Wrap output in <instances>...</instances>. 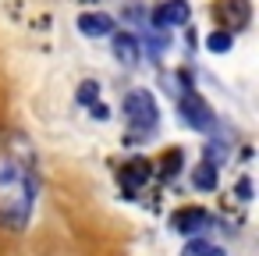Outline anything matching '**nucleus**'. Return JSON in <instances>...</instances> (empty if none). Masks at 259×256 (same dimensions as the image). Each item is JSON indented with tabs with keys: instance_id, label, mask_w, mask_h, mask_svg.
<instances>
[{
	"instance_id": "14",
	"label": "nucleus",
	"mask_w": 259,
	"mask_h": 256,
	"mask_svg": "<svg viewBox=\"0 0 259 256\" xmlns=\"http://www.w3.org/2000/svg\"><path fill=\"white\" fill-rule=\"evenodd\" d=\"M238 196H241V199H248V196H252V185H248V178H241V181H238Z\"/></svg>"
},
{
	"instance_id": "11",
	"label": "nucleus",
	"mask_w": 259,
	"mask_h": 256,
	"mask_svg": "<svg viewBox=\"0 0 259 256\" xmlns=\"http://www.w3.org/2000/svg\"><path fill=\"white\" fill-rule=\"evenodd\" d=\"M206 47H209L213 54H227V50L234 47V32H227V29H217V32H209Z\"/></svg>"
},
{
	"instance_id": "13",
	"label": "nucleus",
	"mask_w": 259,
	"mask_h": 256,
	"mask_svg": "<svg viewBox=\"0 0 259 256\" xmlns=\"http://www.w3.org/2000/svg\"><path fill=\"white\" fill-rule=\"evenodd\" d=\"M96 100H100V86H96V82H82V86H78V103L89 107V103H96Z\"/></svg>"
},
{
	"instance_id": "5",
	"label": "nucleus",
	"mask_w": 259,
	"mask_h": 256,
	"mask_svg": "<svg viewBox=\"0 0 259 256\" xmlns=\"http://www.w3.org/2000/svg\"><path fill=\"white\" fill-rule=\"evenodd\" d=\"M206 224H209V213H206L202 206H181V210H174V217H170V228H174L178 235H199Z\"/></svg>"
},
{
	"instance_id": "1",
	"label": "nucleus",
	"mask_w": 259,
	"mask_h": 256,
	"mask_svg": "<svg viewBox=\"0 0 259 256\" xmlns=\"http://www.w3.org/2000/svg\"><path fill=\"white\" fill-rule=\"evenodd\" d=\"M36 153L22 132L0 128V228L22 231L36 210Z\"/></svg>"
},
{
	"instance_id": "6",
	"label": "nucleus",
	"mask_w": 259,
	"mask_h": 256,
	"mask_svg": "<svg viewBox=\"0 0 259 256\" xmlns=\"http://www.w3.org/2000/svg\"><path fill=\"white\" fill-rule=\"evenodd\" d=\"M217 15L224 18V29L231 32V29H245L248 25V0H220L217 4Z\"/></svg>"
},
{
	"instance_id": "7",
	"label": "nucleus",
	"mask_w": 259,
	"mask_h": 256,
	"mask_svg": "<svg viewBox=\"0 0 259 256\" xmlns=\"http://www.w3.org/2000/svg\"><path fill=\"white\" fill-rule=\"evenodd\" d=\"M78 29H82V36L100 40V36H107V32L114 29V18H110V15H103V11H85V15L78 18Z\"/></svg>"
},
{
	"instance_id": "12",
	"label": "nucleus",
	"mask_w": 259,
	"mask_h": 256,
	"mask_svg": "<svg viewBox=\"0 0 259 256\" xmlns=\"http://www.w3.org/2000/svg\"><path fill=\"white\" fill-rule=\"evenodd\" d=\"M181 256H224V252H220L217 245H209L206 238H192V242L185 245V252H181Z\"/></svg>"
},
{
	"instance_id": "4",
	"label": "nucleus",
	"mask_w": 259,
	"mask_h": 256,
	"mask_svg": "<svg viewBox=\"0 0 259 256\" xmlns=\"http://www.w3.org/2000/svg\"><path fill=\"white\" fill-rule=\"evenodd\" d=\"M192 18V8L185 4V0H163V4L153 11V25L156 29H178Z\"/></svg>"
},
{
	"instance_id": "2",
	"label": "nucleus",
	"mask_w": 259,
	"mask_h": 256,
	"mask_svg": "<svg viewBox=\"0 0 259 256\" xmlns=\"http://www.w3.org/2000/svg\"><path fill=\"white\" fill-rule=\"evenodd\" d=\"M124 114H128L132 128H139V132L153 128V125H156V118H160L156 100H153V93H146V89H139V93H132V96L124 100Z\"/></svg>"
},
{
	"instance_id": "10",
	"label": "nucleus",
	"mask_w": 259,
	"mask_h": 256,
	"mask_svg": "<svg viewBox=\"0 0 259 256\" xmlns=\"http://www.w3.org/2000/svg\"><path fill=\"white\" fill-rule=\"evenodd\" d=\"M192 185L202 189V192H213V189H217V164H213V160H202V164L192 171Z\"/></svg>"
},
{
	"instance_id": "9",
	"label": "nucleus",
	"mask_w": 259,
	"mask_h": 256,
	"mask_svg": "<svg viewBox=\"0 0 259 256\" xmlns=\"http://www.w3.org/2000/svg\"><path fill=\"white\" fill-rule=\"evenodd\" d=\"M149 160H132V164H124L121 167V181L128 185V192L135 189V185H142V181H149Z\"/></svg>"
},
{
	"instance_id": "8",
	"label": "nucleus",
	"mask_w": 259,
	"mask_h": 256,
	"mask_svg": "<svg viewBox=\"0 0 259 256\" xmlns=\"http://www.w3.org/2000/svg\"><path fill=\"white\" fill-rule=\"evenodd\" d=\"M114 57L121 61V64H139V57H142V50H139V40L135 36H128V32H117L114 36Z\"/></svg>"
},
{
	"instance_id": "3",
	"label": "nucleus",
	"mask_w": 259,
	"mask_h": 256,
	"mask_svg": "<svg viewBox=\"0 0 259 256\" xmlns=\"http://www.w3.org/2000/svg\"><path fill=\"white\" fill-rule=\"evenodd\" d=\"M178 107H181V114H185V121L192 125V128H213V107L195 93V89H185L181 93V100H178Z\"/></svg>"
}]
</instances>
